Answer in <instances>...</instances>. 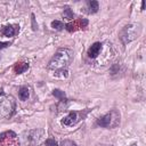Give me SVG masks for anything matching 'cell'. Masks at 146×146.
Listing matches in <instances>:
<instances>
[{
	"instance_id": "cell-1",
	"label": "cell",
	"mask_w": 146,
	"mask_h": 146,
	"mask_svg": "<svg viewBox=\"0 0 146 146\" xmlns=\"http://www.w3.org/2000/svg\"><path fill=\"white\" fill-rule=\"evenodd\" d=\"M73 57H74V52H73L72 49H70V48H59L55 52L52 58L49 60V63L47 65V68L50 70V71H54V72L67 70V66L73 60Z\"/></svg>"
},
{
	"instance_id": "cell-2",
	"label": "cell",
	"mask_w": 146,
	"mask_h": 146,
	"mask_svg": "<svg viewBox=\"0 0 146 146\" xmlns=\"http://www.w3.org/2000/svg\"><path fill=\"white\" fill-rule=\"evenodd\" d=\"M44 136H46V131L41 128L25 130L18 136V145L19 146H36L43 140Z\"/></svg>"
},
{
	"instance_id": "cell-3",
	"label": "cell",
	"mask_w": 146,
	"mask_h": 146,
	"mask_svg": "<svg viewBox=\"0 0 146 146\" xmlns=\"http://www.w3.org/2000/svg\"><path fill=\"white\" fill-rule=\"evenodd\" d=\"M16 110V100L11 95L0 92V119L10 117Z\"/></svg>"
},
{
	"instance_id": "cell-4",
	"label": "cell",
	"mask_w": 146,
	"mask_h": 146,
	"mask_svg": "<svg viewBox=\"0 0 146 146\" xmlns=\"http://www.w3.org/2000/svg\"><path fill=\"white\" fill-rule=\"evenodd\" d=\"M141 33V25L140 24H127L122 27V30L119 33V38L123 44H127L135 39H137Z\"/></svg>"
},
{
	"instance_id": "cell-5",
	"label": "cell",
	"mask_w": 146,
	"mask_h": 146,
	"mask_svg": "<svg viewBox=\"0 0 146 146\" xmlns=\"http://www.w3.org/2000/svg\"><path fill=\"white\" fill-rule=\"evenodd\" d=\"M96 124L102 128H115L120 124V112L117 110H111L110 112L105 113L100 117L97 119Z\"/></svg>"
},
{
	"instance_id": "cell-6",
	"label": "cell",
	"mask_w": 146,
	"mask_h": 146,
	"mask_svg": "<svg viewBox=\"0 0 146 146\" xmlns=\"http://www.w3.org/2000/svg\"><path fill=\"white\" fill-rule=\"evenodd\" d=\"M91 110H89V108H86V110H82V111H72L60 121V123L63 125H66V127L75 125L78 122H80L81 120L86 119V116L88 115V113Z\"/></svg>"
},
{
	"instance_id": "cell-7",
	"label": "cell",
	"mask_w": 146,
	"mask_h": 146,
	"mask_svg": "<svg viewBox=\"0 0 146 146\" xmlns=\"http://www.w3.org/2000/svg\"><path fill=\"white\" fill-rule=\"evenodd\" d=\"M88 25V19L87 18H78L74 21V23H67L65 25V29L68 32H74L78 29H83Z\"/></svg>"
},
{
	"instance_id": "cell-8",
	"label": "cell",
	"mask_w": 146,
	"mask_h": 146,
	"mask_svg": "<svg viewBox=\"0 0 146 146\" xmlns=\"http://www.w3.org/2000/svg\"><path fill=\"white\" fill-rule=\"evenodd\" d=\"M17 135L16 132L9 130V131H5V132H1L0 133V143L2 145H10L13 144V141H15L17 139Z\"/></svg>"
},
{
	"instance_id": "cell-9",
	"label": "cell",
	"mask_w": 146,
	"mask_h": 146,
	"mask_svg": "<svg viewBox=\"0 0 146 146\" xmlns=\"http://www.w3.org/2000/svg\"><path fill=\"white\" fill-rule=\"evenodd\" d=\"M19 32V26L18 25H5L1 29V34L8 38H11L14 35H16Z\"/></svg>"
},
{
	"instance_id": "cell-10",
	"label": "cell",
	"mask_w": 146,
	"mask_h": 146,
	"mask_svg": "<svg viewBox=\"0 0 146 146\" xmlns=\"http://www.w3.org/2000/svg\"><path fill=\"white\" fill-rule=\"evenodd\" d=\"M102 48H103L102 42H95V43H92V44L89 47L88 51H87L88 57H89V58H91V59H95V58L100 54Z\"/></svg>"
},
{
	"instance_id": "cell-11",
	"label": "cell",
	"mask_w": 146,
	"mask_h": 146,
	"mask_svg": "<svg viewBox=\"0 0 146 146\" xmlns=\"http://www.w3.org/2000/svg\"><path fill=\"white\" fill-rule=\"evenodd\" d=\"M29 67H30L29 63H26V62H17V63L14 65V72H15L16 74H22V73H24L25 71H27Z\"/></svg>"
},
{
	"instance_id": "cell-12",
	"label": "cell",
	"mask_w": 146,
	"mask_h": 146,
	"mask_svg": "<svg viewBox=\"0 0 146 146\" xmlns=\"http://www.w3.org/2000/svg\"><path fill=\"white\" fill-rule=\"evenodd\" d=\"M18 97L21 100H27L30 97V89L27 86H22L18 90Z\"/></svg>"
},
{
	"instance_id": "cell-13",
	"label": "cell",
	"mask_w": 146,
	"mask_h": 146,
	"mask_svg": "<svg viewBox=\"0 0 146 146\" xmlns=\"http://www.w3.org/2000/svg\"><path fill=\"white\" fill-rule=\"evenodd\" d=\"M87 5H88V10H87L88 14H96L99 9V3L96 0H90L87 2Z\"/></svg>"
},
{
	"instance_id": "cell-14",
	"label": "cell",
	"mask_w": 146,
	"mask_h": 146,
	"mask_svg": "<svg viewBox=\"0 0 146 146\" xmlns=\"http://www.w3.org/2000/svg\"><path fill=\"white\" fill-rule=\"evenodd\" d=\"M52 95L59 99V102H67V98L65 96V92L62 91L60 89H54L52 90Z\"/></svg>"
},
{
	"instance_id": "cell-15",
	"label": "cell",
	"mask_w": 146,
	"mask_h": 146,
	"mask_svg": "<svg viewBox=\"0 0 146 146\" xmlns=\"http://www.w3.org/2000/svg\"><path fill=\"white\" fill-rule=\"evenodd\" d=\"M63 17H64L65 19H68V21H72V19H73V17H74V14H73V11L71 10V8H70L68 6H65V7H64Z\"/></svg>"
},
{
	"instance_id": "cell-16",
	"label": "cell",
	"mask_w": 146,
	"mask_h": 146,
	"mask_svg": "<svg viewBox=\"0 0 146 146\" xmlns=\"http://www.w3.org/2000/svg\"><path fill=\"white\" fill-rule=\"evenodd\" d=\"M51 27H52L54 30L60 31V30H63V29L65 27V25H64L60 21H52V22H51Z\"/></svg>"
},
{
	"instance_id": "cell-17",
	"label": "cell",
	"mask_w": 146,
	"mask_h": 146,
	"mask_svg": "<svg viewBox=\"0 0 146 146\" xmlns=\"http://www.w3.org/2000/svg\"><path fill=\"white\" fill-rule=\"evenodd\" d=\"M58 146H79L76 143H74L73 140H70V139H64L60 141V144Z\"/></svg>"
},
{
	"instance_id": "cell-18",
	"label": "cell",
	"mask_w": 146,
	"mask_h": 146,
	"mask_svg": "<svg viewBox=\"0 0 146 146\" xmlns=\"http://www.w3.org/2000/svg\"><path fill=\"white\" fill-rule=\"evenodd\" d=\"M44 145H46V146H58L57 141H56L54 138H47V139L44 140Z\"/></svg>"
},
{
	"instance_id": "cell-19",
	"label": "cell",
	"mask_w": 146,
	"mask_h": 146,
	"mask_svg": "<svg viewBox=\"0 0 146 146\" xmlns=\"http://www.w3.org/2000/svg\"><path fill=\"white\" fill-rule=\"evenodd\" d=\"M31 22H32V30L33 31H36L38 30V24L35 22V16L34 14H31Z\"/></svg>"
},
{
	"instance_id": "cell-20",
	"label": "cell",
	"mask_w": 146,
	"mask_h": 146,
	"mask_svg": "<svg viewBox=\"0 0 146 146\" xmlns=\"http://www.w3.org/2000/svg\"><path fill=\"white\" fill-rule=\"evenodd\" d=\"M11 42H0V49H3V48H7L8 46H10Z\"/></svg>"
},
{
	"instance_id": "cell-21",
	"label": "cell",
	"mask_w": 146,
	"mask_h": 146,
	"mask_svg": "<svg viewBox=\"0 0 146 146\" xmlns=\"http://www.w3.org/2000/svg\"><path fill=\"white\" fill-rule=\"evenodd\" d=\"M144 7H145V1L141 2V10H144Z\"/></svg>"
},
{
	"instance_id": "cell-22",
	"label": "cell",
	"mask_w": 146,
	"mask_h": 146,
	"mask_svg": "<svg viewBox=\"0 0 146 146\" xmlns=\"http://www.w3.org/2000/svg\"><path fill=\"white\" fill-rule=\"evenodd\" d=\"M130 146H137V144H132V145H130Z\"/></svg>"
}]
</instances>
